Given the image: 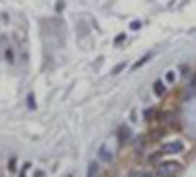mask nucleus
Wrapping results in <instances>:
<instances>
[{"instance_id": "nucleus-1", "label": "nucleus", "mask_w": 196, "mask_h": 177, "mask_svg": "<svg viewBox=\"0 0 196 177\" xmlns=\"http://www.w3.org/2000/svg\"><path fill=\"white\" fill-rule=\"evenodd\" d=\"M181 163L178 162H163L157 167V177H177L181 173Z\"/></svg>"}, {"instance_id": "nucleus-2", "label": "nucleus", "mask_w": 196, "mask_h": 177, "mask_svg": "<svg viewBox=\"0 0 196 177\" xmlns=\"http://www.w3.org/2000/svg\"><path fill=\"white\" fill-rule=\"evenodd\" d=\"M182 150H184V144H182V142H178V140H174V142L163 144L161 154H181Z\"/></svg>"}, {"instance_id": "nucleus-3", "label": "nucleus", "mask_w": 196, "mask_h": 177, "mask_svg": "<svg viewBox=\"0 0 196 177\" xmlns=\"http://www.w3.org/2000/svg\"><path fill=\"white\" fill-rule=\"evenodd\" d=\"M98 158H100V162H104V163H110V162L114 159L112 148H110L108 144H100V148H98Z\"/></svg>"}, {"instance_id": "nucleus-4", "label": "nucleus", "mask_w": 196, "mask_h": 177, "mask_svg": "<svg viewBox=\"0 0 196 177\" xmlns=\"http://www.w3.org/2000/svg\"><path fill=\"white\" fill-rule=\"evenodd\" d=\"M153 93H155L157 96H163L165 95V85H163L161 81H155V85H153Z\"/></svg>"}, {"instance_id": "nucleus-5", "label": "nucleus", "mask_w": 196, "mask_h": 177, "mask_svg": "<svg viewBox=\"0 0 196 177\" xmlns=\"http://www.w3.org/2000/svg\"><path fill=\"white\" fill-rule=\"evenodd\" d=\"M149 59H151V53H149V55H145V57H141L139 61H135L134 65H131V69H134V71H135V69H139L141 65H143V63H147V61H149Z\"/></svg>"}, {"instance_id": "nucleus-6", "label": "nucleus", "mask_w": 196, "mask_h": 177, "mask_svg": "<svg viewBox=\"0 0 196 177\" xmlns=\"http://www.w3.org/2000/svg\"><path fill=\"white\" fill-rule=\"evenodd\" d=\"M96 169H98V165L96 163H90V165H88V177H92V175H96Z\"/></svg>"}, {"instance_id": "nucleus-7", "label": "nucleus", "mask_w": 196, "mask_h": 177, "mask_svg": "<svg viewBox=\"0 0 196 177\" xmlns=\"http://www.w3.org/2000/svg\"><path fill=\"white\" fill-rule=\"evenodd\" d=\"M28 106H30L31 110L35 108V99H34V95H28Z\"/></svg>"}, {"instance_id": "nucleus-8", "label": "nucleus", "mask_w": 196, "mask_h": 177, "mask_svg": "<svg viewBox=\"0 0 196 177\" xmlns=\"http://www.w3.org/2000/svg\"><path fill=\"white\" fill-rule=\"evenodd\" d=\"M174 77H177V75H174V71H167V75H165V79L169 83H173L174 81Z\"/></svg>"}, {"instance_id": "nucleus-9", "label": "nucleus", "mask_w": 196, "mask_h": 177, "mask_svg": "<svg viewBox=\"0 0 196 177\" xmlns=\"http://www.w3.org/2000/svg\"><path fill=\"white\" fill-rule=\"evenodd\" d=\"M124 67H126V63H120V65H116V67L112 69V75H118V73H120Z\"/></svg>"}, {"instance_id": "nucleus-10", "label": "nucleus", "mask_w": 196, "mask_h": 177, "mask_svg": "<svg viewBox=\"0 0 196 177\" xmlns=\"http://www.w3.org/2000/svg\"><path fill=\"white\" fill-rule=\"evenodd\" d=\"M139 28H141V22H137V20L131 22V30H139Z\"/></svg>"}, {"instance_id": "nucleus-11", "label": "nucleus", "mask_w": 196, "mask_h": 177, "mask_svg": "<svg viewBox=\"0 0 196 177\" xmlns=\"http://www.w3.org/2000/svg\"><path fill=\"white\" fill-rule=\"evenodd\" d=\"M139 177H155V175H153V173H147V171H145V173H141Z\"/></svg>"}]
</instances>
